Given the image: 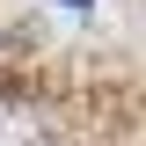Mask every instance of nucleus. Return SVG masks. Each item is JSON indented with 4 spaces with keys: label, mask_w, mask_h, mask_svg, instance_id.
Returning <instances> with one entry per match:
<instances>
[{
    "label": "nucleus",
    "mask_w": 146,
    "mask_h": 146,
    "mask_svg": "<svg viewBox=\"0 0 146 146\" xmlns=\"http://www.w3.org/2000/svg\"><path fill=\"white\" fill-rule=\"evenodd\" d=\"M66 7H73V15H88V7H95V0H66Z\"/></svg>",
    "instance_id": "obj_1"
}]
</instances>
